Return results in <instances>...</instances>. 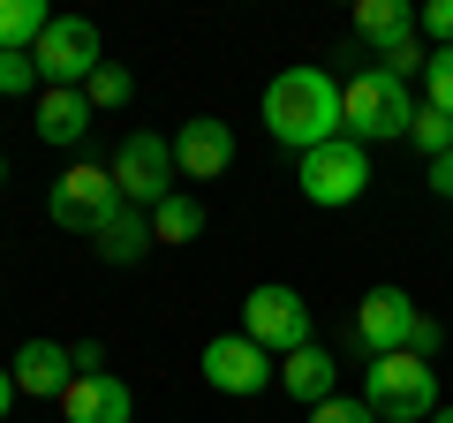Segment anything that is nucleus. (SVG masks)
<instances>
[{"instance_id": "nucleus-14", "label": "nucleus", "mask_w": 453, "mask_h": 423, "mask_svg": "<svg viewBox=\"0 0 453 423\" xmlns=\"http://www.w3.org/2000/svg\"><path fill=\"white\" fill-rule=\"evenodd\" d=\"M83 242H91L106 265H136V258L151 250V212H144V204H113L106 219L83 235Z\"/></svg>"}, {"instance_id": "nucleus-28", "label": "nucleus", "mask_w": 453, "mask_h": 423, "mask_svg": "<svg viewBox=\"0 0 453 423\" xmlns=\"http://www.w3.org/2000/svg\"><path fill=\"white\" fill-rule=\"evenodd\" d=\"M8 408H16V371L0 363V423H8Z\"/></svg>"}, {"instance_id": "nucleus-15", "label": "nucleus", "mask_w": 453, "mask_h": 423, "mask_svg": "<svg viewBox=\"0 0 453 423\" xmlns=\"http://www.w3.org/2000/svg\"><path fill=\"white\" fill-rule=\"evenodd\" d=\"M280 393H295L303 408L333 401V356H325L318 341H310V348H295V356H280Z\"/></svg>"}, {"instance_id": "nucleus-16", "label": "nucleus", "mask_w": 453, "mask_h": 423, "mask_svg": "<svg viewBox=\"0 0 453 423\" xmlns=\"http://www.w3.org/2000/svg\"><path fill=\"white\" fill-rule=\"evenodd\" d=\"M91 129V98L83 91H38V136L46 144H76Z\"/></svg>"}, {"instance_id": "nucleus-10", "label": "nucleus", "mask_w": 453, "mask_h": 423, "mask_svg": "<svg viewBox=\"0 0 453 423\" xmlns=\"http://www.w3.org/2000/svg\"><path fill=\"white\" fill-rule=\"evenodd\" d=\"M121 204V189H113V166H68V174H53V189H46V219L53 227H68V235H91L106 212Z\"/></svg>"}, {"instance_id": "nucleus-29", "label": "nucleus", "mask_w": 453, "mask_h": 423, "mask_svg": "<svg viewBox=\"0 0 453 423\" xmlns=\"http://www.w3.org/2000/svg\"><path fill=\"white\" fill-rule=\"evenodd\" d=\"M431 423H453V408H438V416H431Z\"/></svg>"}, {"instance_id": "nucleus-7", "label": "nucleus", "mask_w": 453, "mask_h": 423, "mask_svg": "<svg viewBox=\"0 0 453 423\" xmlns=\"http://www.w3.org/2000/svg\"><path fill=\"white\" fill-rule=\"evenodd\" d=\"M196 371H204V386H211V393H226V401H257L265 386H280V363L265 356L250 333H219V341H204Z\"/></svg>"}, {"instance_id": "nucleus-13", "label": "nucleus", "mask_w": 453, "mask_h": 423, "mask_svg": "<svg viewBox=\"0 0 453 423\" xmlns=\"http://www.w3.org/2000/svg\"><path fill=\"white\" fill-rule=\"evenodd\" d=\"M61 416L68 423H129L136 416V393L121 386L113 371H76V386L61 393Z\"/></svg>"}, {"instance_id": "nucleus-23", "label": "nucleus", "mask_w": 453, "mask_h": 423, "mask_svg": "<svg viewBox=\"0 0 453 423\" xmlns=\"http://www.w3.org/2000/svg\"><path fill=\"white\" fill-rule=\"evenodd\" d=\"M378 68H386V76H423V68H431V46H423V31L416 38H401V46H393V53H378Z\"/></svg>"}, {"instance_id": "nucleus-18", "label": "nucleus", "mask_w": 453, "mask_h": 423, "mask_svg": "<svg viewBox=\"0 0 453 423\" xmlns=\"http://www.w3.org/2000/svg\"><path fill=\"white\" fill-rule=\"evenodd\" d=\"M46 23H53L46 0H0V53H31L46 38Z\"/></svg>"}, {"instance_id": "nucleus-19", "label": "nucleus", "mask_w": 453, "mask_h": 423, "mask_svg": "<svg viewBox=\"0 0 453 423\" xmlns=\"http://www.w3.org/2000/svg\"><path fill=\"white\" fill-rule=\"evenodd\" d=\"M204 235V204L189 189H174L166 204H151V242H196Z\"/></svg>"}, {"instance_id": "nucleus-21", "label": "nucleus", "mask_w": 453, "mask_h": 423, "mask_svg": "<svg viewBox=\"0 0 453 423\" xmlns=\"http://www.w3.org/2000/svg\"><path fill=\"white\" fill-rule=\"evenodd\" d=\"M38 91H46V76L31 53H0V98H38Z\"/></svg>"}, {"instance_id": "nucleus-4", "label": "nucleus", "mask_w": 453, "mask_h": 423, "mask_svg": "<svg viewBox=\"0 0 453 423\" xmlns=\"http://www.w3.org/2000/svg\"><path fill=\"white\" fill-rule=\"evenodd\" d=\"M356 341L371 348V356H393V348H416L423 363L438 356V341H446V333L431 326V318H423L416 303H408L401 288H371L356 303Z\"/></svg>"}, {"instance_id": "nucleus-6", "label": "nucleus", "mask_w": 453, "mask_h": 423, "mask_svg": "<svg viewBox=\"0 0 453 423\" xmlns=\"http://www.w3.org/2000/svg\"><path fill=\"white\" fill-rule=\"evenodd\" d=\"M31 61H38V76H46V91H83V83L106 68V53H98V23L53 16L46 38L31 46Z\"/></svg>"}, {"instance_id": "nucleus-3", "label": "nucleus", "mask_w": 453, "mask_h": 423, "mask_svg": "<svg viewBox=\"0 0 453 423\" xmlns=\"http://www.w3.org/2000/svg\"><path fill=\"white\" fill-rule=\"evenodd\" d=\"M363 401L386 423H431L438 416V371L416 356V348H393V356L363 363Z\"/></svg>"}, {"instance_id": "nucleus-17", "label": "nucleus", "mask_w": 453, "mask_h": 423, "mask_svg": "<svg viewBox=\"0 0 453 423\" xmlns=\"http://www.w3.org/2000/svg\"><path fill=\"white\" fill-rule=\"evenodd\" d=\"M356 38H371L378 53H393L401 38H416V8H408V0H363L356 8Z\"/></svg>"}, {"instance_id": "nucleus-26", "label": "nucleus", "mask_w": 453, "mask_h": 423, "mask_svg": "<svg viewBox=\"0 0 453 423\" xmlns=\"http://www.w3.org/2000/svg\"><path fill=\"white\" fill-rule=\"evenodd\" d=\"M310 423H378V408L371 401H340V393H333V401L310 408Z\"/></svg>"}, {"instance_id": "nucleus-27", "label": "nucleus", "mask_w": 453, "mask_h": 423, "mask_svg": "<svg viewBox=\"0 0 453 423\" xmlns=\"http://www.w3.org/2000/svg\"><path fill=\"white\" fill-rule=\"evenodd\" d=\"M431 189H438V196H453V151H446V159H431Z\"/></svg>"}, {"instance_id": "nucleus-11", "label": "nucleus", "mask_w": 453, "mask_h": 423, "mask_svg": "<svg viewBox=\"0 0 453 423\" xmlns=\"http://www.w3.org/2000/svg\"><path fill=\"white\" fill-rule=\"evenodd\" d=\"M174 166H181V181H211V174H226V166H234V129H226L219 114L181 121V129H174Z\"/></svg>"}, {"instance_id": "nucleus-22", "label": "nucleus", "mask_w": 453, "mask_h": 423, "mask_svg": "<svg viewBox=\"0 0 453 423\" xmlns=\"http://www.w3.org/2000/svg\"><path fill=\"white\" fill-rule=\"evenodd\" d=\"M423 106L453 114V46H438V53H431V68H423Z\"/></svg>"}, {"instance_id": "nucleus-25", "label": "nucleus", "mask_w": 453, "mask_h": 423, "mask_svg": "<svg viewBox=\"0 0 453 423\" xmlns=\"http://www.w3.org/2000/svg\"><path fill=\"white\" fill-rule=\"evenodd\" d=\"M416 31H423V46H453V0H423L416 8Z\"/></svg>"}, {"instance_id": "nucleus-5", "label": "nucleus", "mask_w": 453, "mask_h": 423, "mask_svg": "<svg viewBox=\"0 0 453 423\" xmlns=\"http://www.w3.org/2000/svg\"><path fill=\"white\" fill-rule=\"evenodd\" d=\"M181 181L174 166V136H151V129H129L121 136V151H113V189H121V204H166Z\"/></svg>"}, {"instance_id": "nucleus-12", "label": "nucleus", "mask_w": 453, "mask_h": 423, "mask_svg": "<svg viewBox=\"0 0 453 423\" xmlns=\"http://www.w3.org/2000/svg\"><path fill=\"white\" fill-rule=\"evenodd\" d=\"M76 386V348L61 341H23L16 348V393L23 401H61Z\"/></svg>"}, {"instance_id": "nucleus-9", "label": "nucleus", "mask_w": 453, "mask_h": 423, "mask_svg": "<svg viewBox=\"0 0 453 423\" xmlns=\"http://www.w3.org/2000/svg\"><path fill=\"white\" fill-rule=\"evenodd\" d=\"M295 181H303V196H310V204L340 212V204H356V196H363V181H371V151H363V144H348V136H333V144L303 151Z\"/></svg>"}, {"instance_id": "nucleus-30", "label": "nucleus", "mask_w": 453, "mask_h": 423, "mask_svg": "<svg viewBox=\"0 0 453 423\" xmlns=\"http://www.w3.org/2000/svg\"><path fill=\"white\" fill-rule=\"evenodd\" d=\"M0 181H8V159H0Z\"/></svg>"}, {"instance_id": "nucleus-2", "label": "nucleus", "mask_w": 453, "mask_h": 423, "mask_svg": "<svg viewBox=\"0 0 453 423\" xmlns=\"http://www.w3.org/2000/svg\"><path fill=\"white\" fill-rule=\"evenodd\" d=\"M408 121H416V98H408L401 76H386V68H363V76L340 83V136L348 144H393V136H408Z\"/></svg>"}, {"instance_id": "nucleus-8", "label": "nucleus", "mask_w": 453, "mask_h": 423, "mask_svg": "<svg viewBox=\"0 0 453 423\" xmlns=\"http://www.w3.org/2000/svg\"><path fill=\"white\" fill-rule=\"evenodd\" d=\"M242 333L265 356H295V348H310V303L280 280H265V288L242 295Z\"/></svg>"}, {"instance_id": "nucleus-24", "label": "nucleus", "mask_w": 453, "mask_h": 423, "mask_svg": "<svg viewBox=\"0 0 453 423\" xmlns=\"http://www.w3.org/2000/svg\"><path fill=\"white\" fill-rule=\"evenodd\" d=\"M129 91H136V83H129V68H98V76L91 83H83V98H91V106H129Z\"/></svg>"}, {"instance_id": "nucleus-1", "label": "nucleus", "mask_w": 453, "mask_h": 423, "mask_svg": "<svg viewBox=\"0 0 453 423\" xmlns=\"http://www.w3.org/2000/svg\"><path fill=\"white\" fill-rule=\"evenodd\" d=\"M265 129L280 136V144L303 159V151L333 144L340 136V83L325 76V68H280L273 83H265Z\"/></svg>"}, {"instance_id": "nucleus-20", "label": "nucleus", "mask_w": 453, "mask_h": 423, "mask_svg": "<svg viewBox=\"0 0 453 423\" xmlns=\"http://www.w3.org/2000/svg\"><path fill=\"white\" fill-rule=\"evenodd\" d=\"M408 144H416L423 159H446V151H453V114H438V106H416V121H408Z\"/></svg>"}]
</instances>
